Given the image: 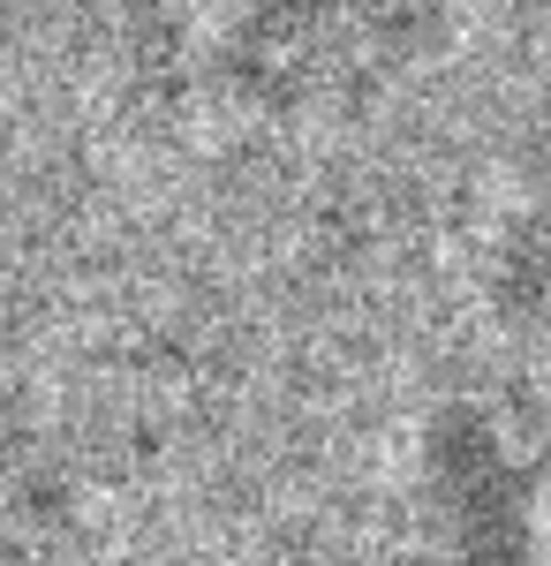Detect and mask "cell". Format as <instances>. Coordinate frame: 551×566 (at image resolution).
I'll list each match as a JSON object with an SVG mask.
<instances>
[{
  "mask_svg": "<svg viewBox=\"0 0 551 566\" xmlns=\"http://www.w3.org/2000/svg\"><path fill=\"white\" fill-rule=\"evenodd\" d=\"M430 0H272L250 39L257 76L280 98L363 91L424 39Z\"/></svg>",
  "mask_w": 551,
  "mask_h": 566,
  "instance_id": "6da1fadb",
  "label": "cell"
},
{
  "mask_svg": "<svg viewBox=\"0 0 551 566\" xmlns=\"http://www.w3.org/2000/svg\"><path fill=\"white\" fill-rule=\"evenodd\" d=\"M416 566H529V483L491 423H446L424 469Z\"/></svg>",
  "mask_w": 551,
  "mask_h": 566,
  "instance_id": "7a4b0ae2",
  "label": "cell"
},
{
  "mask_svg": "<svg viewBox=\"0 0 551 566\" xmlns=\"http://www.w3.org/2000/svg\"><path fill=\"white\" fill-rule=\"evenodd\" d=\"M499 303L521 333H544L551 340V212L529 219V234L513 242L507 272H499Z\"/></svg>",
  "mask_w": 551,
  "mask_h": 566,
  "instance_id": "3957f363",
  "label": "cell"
}]
</instances>
